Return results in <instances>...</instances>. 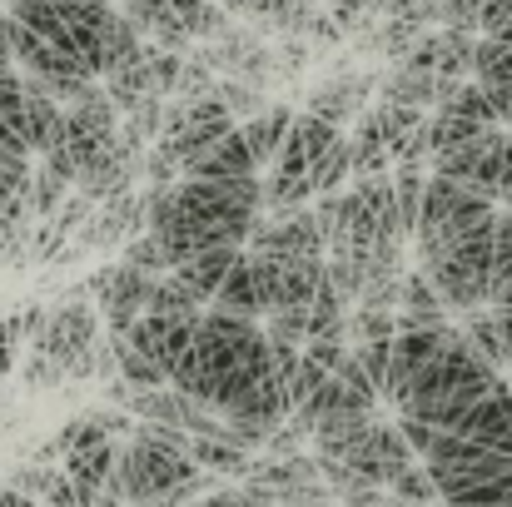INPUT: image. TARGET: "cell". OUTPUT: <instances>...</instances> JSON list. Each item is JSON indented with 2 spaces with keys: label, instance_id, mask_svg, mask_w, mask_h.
I'll return each mask as SVG.
<instances>
[{
  "label": "cell",
  "instance_id": "6da1fadb",
  "mask_svg": "<svg viewBox=\"0 0 512 507\" xmlns=\"http://www.w3.org/2000/svg\"><path fill=\"white\" fill-rule=\"evenodd\" d=\"M498 383H503V368L468 338L463 324H453L443 353L413 373V383L403 388V398L393 408L413 413V418H428L433 428H458V418Z\"/></svg>",
  "mask_w": 512,
  "mask_h": 507
},
{
  "label": "cell",
  "instance_id": "7a4b0ae2",
  "mask_svg": "<svg viewBox=\"0 0 512 507\" xmlns=\"http://www.w3.org/2000/svg\"><path fill=\"white\" fill-rule=\"evenodd\" d=\"M120 483L130 493V503H170V493L179 483H189L199 468L194 448H179V443H165V438H130L125 453H120Z\"/></svg>",
  "mask_w": 512,
  "mask_h": 507
},
{
  "label": "cell",
  "instance_id": "3957f363",
  "mask_svg": "<svg viewBox=\"0 0 512 507\" xmlns=\"http://www.w3.org/2000/svg\"><path fill=\"white\" fill-rule=\"evenodd\" d=\"M508 160H512V130L488 125V130H478L473 140H463V145H453V150H438V155H433V169L463 179L468 189H478V194H488V199H503Z\"/></svg>",
  "mask_w": 512,
  "mask_h": 507
},
{
  "label": "cell",
  "instance_id": "277c9868",
  "mask_svg": "<svg viewBox=\"0 0 512 507\" xmlns=\"http://www.w3.org/2000/svg\"><path fill=\"white\" fill-rule=\"evenodd\" d=\"M35 348H40V353H50V358L70 373V383H80V378H90V373H95L100 324H95V314H90V309H80V299H65V304L50 314L45 334L35 338Z\"/></svg>",
  "mask_w": 512,
  "mask_h": 507
},
{
  "label": "cell",
  "instance_id": "5b68a950",
  "mask_svg": "<svg viewBox=\"0 0 512 507\" xmlns=\"http://www.w3.org/2000/svg\"><path fill=\"white\" fill-rule=\"evenodd\" d=\"M324 229H319V214L314 209H284V214H259L254 234H249V249L254 254H274V259H309V254H324Z\"/></svg>",
  "mask_w": 512,
  "mask_h": 507
},
{
  "label": "cell",
  "instance_id": "8992f818",
  "mask_svg": "<svg viewBox=\"0 0 512 507\" xmlns=\"http://www.w3.org/2000/svg\"><path fill=\"white\" fill-rule=\"evenodd\" d=\"M85 289L100 299L110 334H130V324L150 309L155 274H145V269H135V264H115V269H100V274H95Z\"/></svg>",
  "mask_w": 512,
  "mask_h": 507
},
{
  "label": "cell",
  "instance_id": "52a82bcc",
  "mask_svg": "<svg viewBox=\"0 0 512 507\" xmlns=\"http://www.w3.org/2000/svg\"><path fill=\"white\" fill-rule=\"evenodd\" d=\"M413 458H418V453H413V443H408V438H403V428H398V423H388V418H373V428H368L348 453H343V463H353L368 483H383V488H388L403 468H413Z\"/></svg>",
  "mask_w": 512,
  "mask_h": 507
},
{
  "label": "cell",
  "instance_id": "ba28073f",
  "mask_svg": "<svg viewBox=\"0 0 512 507\" xmlns=\"http://www.w3.org/2000/svg\"><path fill=\"white\" fill-rule=\"evenodd\" d=\"M448 329H453V324H433V329H398V334H393V363H388V388H383V398H388V403H398V398H403V388L413 383V373L443 353Z\"/></svg>",
  "mask_w": 512,
  "mask_h": 507
},
{
  "label": "cell",
  "instance_id": "9c48e42d",
  "mask_svg": "<svg viewBox=\"0 0 512 507\" xmlns=\"http://www.w3.org/2000/svg\"><path fill=\"white\" fill-rule=\"evenodd\" d=\"M145 229H150V194H135L130 189V194H120V199L105 204V214L85 229L80 249H120V244H130Z\"/></svg>",
  "mask_w": 512,
  "mask_h": 507
},
{
  "label": "cell",
  "instance_id": "30bf717a",
  "mask_svg": "<svg viewBox=\"0 0 512 507\" xmlns=\"http://www.w3.org/2000/svg\"><path fill=\"white\" fill-rule=\"evenodd\" d=\"M453 433H468V438H478V443H488V448H498V453L512 458V383L508 378H503L498 388H488V393L458 418Z\"/></svg>",
  "mask_w": 512,
  "mask_h": 507
},
{
  "label": "cell",
  "instance_id": "8fae6325",
  "mask_svg": "<svg viewBox=\"0 0 512 507\" xmlns=\"http://www.w3.org/2000/svg\"><path fill=\"white\" fill-rule=\"evenodd\" d=\"M334 140H339V125H329L324 115L309 110V115L294 120V130H289V140H284V150H279L274 169H279V174H309L314 160H319Z\"/></svg>",
  "mask_w": 512,
  "mask_h": 507
},
{
  "label": "cell",
  "instance_id": "7c38bea8",
  "mask_svg": "<svg viewBox=\"0 0 512 507\" xmlns=\"http://www.w3.org/2000/svg\"><path fill=\"white\" fill-rule=\"evenodd\" d=\"M184 174H194V179H234V174H259V155H254V145H249V135H244V125H234L214 150H204L194 165L184 169Z\"/></svg>",
  "mask_w": 512,
  "mask_h": 507
},
{
  "label": "cell",
  "instance_id": "4fadbf2b",
  "mask_svg": "<svg viewBox=\"0 0 512 507\" xmlns=\"http://www.w3.org/2000/svg\"><path fill=\"white\" fill-rule=\"evenodd\" d=\"M363 105H368V80H363V75H334L329 85H319V90L309 95V110L324 115V120L339 125V130L348 120L363 115Z\"/></svg>",
  "mask_w": 512,
  "mask_h": 507
},
{
  "label": "cell",
  "instance_id": "5bb4252c",
  "mask_svg": "<svg viewBox=\"0 0 512 507\" xmlns=\"http://www.w3.org/2000/svg\"><path fill=\"white\" fill-rule=\"evenodd\" d=\"M30 160H0V234L30 229L35 209H30Z\"/></svg>",
  "mask_w": 512,
  "mask_h": 507
},
{
  "label": "cell",
  "instance_id": "9a60e30c",
  "mask_svg": "<svg viewBox=\"0 0 512 507\" xmlns=\"http://www.w3.org/2000/svg\"><path fill=\"white\" fill-rule=\"evenodd\" d=\"M244 254V244H214V249H199L194 259H184V264H174V274L209 304L214 294H219V284H224V274L234 269V259Z\"/></svg>",
  "mask_w": 512,
  "mask_h": 507
},
{
  "label": "cell",
  "instance_id": "2e32d148",
  "mask_svg": "<svg viewBox=\"0 0 512 507\" xmlns=\"http://www.w3.org/2000/svg\"><path fill=\"white\" fill-rule=\"evenodd\" d=\"M209 304H219V309H234V314H269V304H264V289H259V269H254V254H249V244H244V254L234 259V269L224 274V284H219V294L209 299Z\"/></svg>",
  "mask_w": 512,
  "mask_h": 507
},
{
  "label": "cell",
  "instance_id": "e0dca14e",
  "mask_svg": "<svg viewBox=\"0 0 512 507\" xmlns=\"http://www.w3.org/2000/svg\"><path fill=\"white\" fill-rule=\"evenodd\" d=\"M120 453H125V448H120V443H115V433H110V438H95V443L70 448L60 473H70L80 488H105V483L115 478V468H120Z\"/></svg>",
  "mask_w": 512,
  "mask_h": 507
},
{
  "label": "cell",
  "instance_id": "ac0fdd59",
  "mask_svg": "<svg viewBox=\"0 0 512 507\" xmlns=\"http://www.w3.org/2000/svg\"><path fill=\"white\" fill-rule=\"evenodd\" d=\"M294 110H284V105H264L259 115H249L244 120V135H249V145H254V155H259V165H274L279 160V150H284V140H289V130H294Z\"/></svg>",
  "mask_w": 512,
  "mask_h": 507
},
{
  "label": "cell",
  "instance_id": "d6986e66",
  "mask_svg": "<svg viewBox=\"0 0 512 507\" xmlns=\"http://www.w3.org/2000/svg\"><path fill=\"white\" fill-rule=\"evenodd\" d=\"M105 90L115 95V105H120V110H135L140 100H150V95H165L145 55H140V60H130V65H120V70H110V75H105Z\"/></svg>",
  "mask_w": 512,
  "mask_h": 507
},
{
  "label": "cell",
  "instance_id": "ffe728a7",
  "mask_svg": "<svg viewBox=\"0 0 512 507\" xmlns=\"http://www.w3.org/2000/svg\"><path fill=\"white\" fill-rule=\"evenodd\" d=\"M428 30V20H413V15H388L363 45L368 50H378V55H388V60H403L408 50H413V40Z\"/></svg>",
  "mask_w": 512,
  "mask_h": 507
},
{
  "label": "cell",
  "instance_id": "44dd1931",
  "mask_svg": "<svg viewBox=\"0 0 512 507\" xmlns=\"http://www.w3.org/2000/svg\"><path fill=\"white\" fill-rule=\"evenodd\" d=\"M463 329H468V338H473L498 368H512V348H508L503 324H498V309H468V314H463Z\"/></svg>",
  "mask_w": 512,
  "mask_h": 507
},
{
  "label": "cell",
  "instance_id": "7402d4cb",
  "mask_svg": "<svg viewBox=\"0 0 512 507\" xmlns=\"http://www.w3.org/2000/svg\"><path fill=\"white\" fill-rule=\"evenodd\" d=\"M194 458H199V468H209V473H224V478H244L249 473V448H239V443H229V438H194Z\"/></svg>",
  "mask_w": 512,
  "mask_h": 507
},
{
  "label": "cell",
  "instance_id": "603a6c76",
  "mask_svg": "<svg viewBox=\"0 0 512 507\" xmlns=\"http://www.w3.org/2000/svg\"><path fill=\"white\" fill-rule=\"evenodd\" d=\"M199 304H204V299H199V294H194V289H189V284H184L174 269H170V274H160V279H155V289H150V309H155V314L199 319V314H204Z\"/></svg>",
  "mask_w": 512,
  "mask_h": 507
},
{
  "label": "cell",
  "instance_id": "cb8c5ba5",
  "mask_svg": "<svg viewBox=\"0 0 512 507\" xmlns=\"http://www.w3.org/2000/svg\"><path fill=\"white\" fill-rule=\"evenodd\" d=\"M309 174H314V189H319V194H334L343 179L353 174V135H339V140H334V145H329V150L314 160V169H309Z\"/></svg>",
  "mask_w": 512,
  "mask_h": 507
},
{
  "label": "cell",
  "instance_id": "d4e9b609",
  "mask_svg": "<svg viewBox=\"0 0 512 507\" xmlns=\"http://www.w3.org/2000/svg\"><path fill=\"white\" fill-rule=\"evenodd\" d=\"M393 184H398V214H403V229H408V234H418L428 174H423L418 165H393Z\"/></svg>",
  "mask_w": 512,
  "mask_h": 507
},
{
  "label": "cell",
  "instance_id": "484cf974",
  "mask_svg": "<svg viewBox=\"0 0 512 507\" xmlns=\"http://www.w3.org/2000/svg\"><path fill=\"white\" fill-rule=\"evenodd\" d=\"M65 189H75V184L60 169H50V165L35 169V179H30V209H35V219H55L60 204H65Z\"/></svg>",
  "mask_w": 512,
  "mask_h": 507
},
{
  "label": "cell",
  "instance_id": "4316f807",
  "mask_svg": "<svg viewBox=\"0 0 512 507\" xmlns=\"http://www.w3.org/2000/svg\"><path fill=\"white\" fill-rule=\"evenodd\" d=\"M393 334H398V314L393 309L353 304V314H348V343H368V338H393Z\"/></svg>",
  "mask_w": 512,
  "mask_h": 507
},
{
  "label": "cell",
  "instance_id": "83f0119b",
  "mask_svg": "<svg viewBox=\"0 0 512 507\" xmlns=\"http://www.w3.org/2000/svg\"><path fill=\"white\" fill-rule=\"evenodd\" d=\"M388 493L403 498V503H433V498H443V493H438V478L428 473V463H423V468H418V463L403 468V473L388 483Z\"/></svg>",
  "mask_w": 512,
  "mask_h": 507
},
{
  "label": "cell",
  "instance_id": "f1b7e54d",
  "mask_svg": "<svg viewBox=\"0 0 512 507\" xmlns=\"http://www.w3.org/2000/svg\"><path fill=\"white\" fill-rule=\"evenodd\" d=\"M393 165H433V115H423L413 125V135H403L393 145Z\"/></svg>",
  "mask_w": 512,
  "mask_h": 507
},
{
  "label": "cell",
  "instance_id": "f546056e",
  "mask_svg": "<svg viewBox=\"0 0 512 507\" xmlns=\"http://www.w3.org/2000/svg\"><path fill=\"white\" fill-rule=\"evenodd\" d=\"M329 373H334V368H324L319 358H309V353H304V358H299V373H294V388H289L294 408H304V403H309V398L329 383Z\"/></svg>",
  "mask_w": 512,
  "mask_h": 507
},
{
  "label": "cell",
  "instance_id": "4dcf8cb0",
  "mask_svg": "<svg viewBox=\"0 0 512 507\" xmlns=\"http://www.w3.org/2000/svg\"><path fill=\"white\" fill-rule=\"evenodd\" d=\"M329 10H334V20H339L343 30H373V15L383 10V0H324Z\"/></svg>",
  "mask_w": 512,
  "mask_h": 507
},
{
  "label": "cell",
  "instance_id": "1f68e13d",
  "mask_svg": "<svg viewBox=\"0 0 512 507\" xmlns=\"http://www.w3.org/2000/svg\"><path fill=\"white\" fill-rule=\"evenodd\" d=\"M353 348H358V358L368 363V373L383 393L388 388V363H393V338H368V343H353Z\"/></svg>",
  "mask_w": 512,
  "mask_h": 507
},
{
  "label": "cell",
  "instance_id": "d6a6232c",
  "mask_svg": "<svg viewBox=\"0 0 512 507\" xmlns=\"http://www.w3.org/2000/svg\"><path fill=\"white\" fill-rule=\"evenodd\" d=\"M30 155H35L30 135H25L10 115H0V160H30Z\"/></svg>",
  "mask_w": 512,
  "mask_h": 507
},
{
  "label": "cell",
  "instance_id": "836d02e7",
  "mask_svg": "<svg viewBox=\"0 0 512 507\" xmlns=\"http://www.w3.org/2000/svg\"><path fill=\"white\" fill-rule=\"evenodd\" d=\"M443 25L483 30V0H443Z\"/></svg>",
  "mask_w": 512,
  "mask_h": 507
},
{
  "label": "cell",
  "instance_id": "e575fe53",
  "mask_svg": "<svg viewBox=\"0 0 512 507\" xmlns=\"http://www.w3.org/2000/svg\"><path fill=\"white\" fill-rule=\"evenodd\" d=\"M219 95L229 100V110H234V115H259V110H264L259 85H249V90H244V85H219Z\"/></svg>",
  "mask_w": 512,
  "mask_h": 507
},
{
  "label": "cell",
  "instance_id": "d590c367",
  "mask_svg": "<svg viewBox=\"0 0 512 507\" xmlns=\"http://www.w3.org/2000/svg\"><path fill=\"white\" fill-rule=\"evenodd\" d=\"M20 338H25V314H20V319H0V373H10Z\"/></svg>",
  "mask_w": 512,
  "mask_h": 507
},
{
  "label": "cell",
  "instance_id": "8d00e7d4",
  "mask_svg": "<svg viewBox=\"0 0 512 507\" xmlns=\"http://www.w3.org/2000/svg\"><path fill=\"white\" fill-rule=\"evenodd\" d=\"M50 478H55L50 468H20V473H15V488H20L25 498H45V488H50Z\"/></svg>",
  "mask_w": 512,
  "mask_h": 507
},
{
  "label": "cell",
  "instance_id": "74e56055",
  "mask_svg": "<svg viewBox=\"0 0 512 507\" xmlns=\"http://www.w3.org/2000/svg\"><path fill=\"white\" fill-rule=\"evenodd\" d=\"M174 10H179V15H184V25H189V30H194V25H199V15H204V5H209V0H170Z\"/></svg>",
  "mask_w": 512,
  "mask_h": 507
},
{
  "label": "cell",
  "instance_id": "f35d334b",
  "mask_svg": "<svg viewBox=\"0 0 512 507\" xmlns=\"http://www.w3.org/2000/svg\"><path fill=\"white\" fill-rule=\"evenodd\" d=\"M20 503H25V493H20L15 483H10V488H0V507H20Z\"/></svg>",
  "mask_w": 512,
  "mask_h": 507
},
{
  "label": "cell",
  "instance_id": "ab89813d",
  "mask_svg": "<svg viewBox=\"0 0 512 507\" xmlns=\"http://www.w3.org/2000/svg\"><path fill=\"white\" fill-rule=\"evenodd\" d=\"M498 309V324H503V334H508V348H512V304H493Z\"/></svg>",
  "mask_w": 512,
  "mask_h": 507
},
{
  "label": "cell",
  "instance_id": "60d3db41",
  "mask_svg": "<svg viewBox=\"0 0 512 507\" xmlns=\"http://www.w3.org/2000/svg\"><path fill=\"white\" fill-rule=\"evenodd\" d=\"M219 5H224L229 15H244V20H249V0H219Z\"/></svg>",
  "mask_w": 512,
  "mask_h": 507
},
{
  "label": "cell",
  "instance_id": "b9f144b4",
  "mask_svg": "<svg viewBox=\"0 0 512 507\" xmlns=\"http://www.w3.org/2000/svg\"><path fill=\"white\" fill-rule=\"evenodd\" d=\"M508 383H512V373H508Z\"/></svg>",
  "mask_w": 512,
  "mask_h": 507
}]
</instances>
